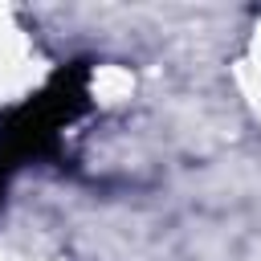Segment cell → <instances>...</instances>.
<instances>
[{
    "instance_id": "6da1fadb",
    "label": "cell",
    "mask_w": 261,
    "mask_h": 261,
    "mask_svg": "<svg viewBox=\"0 0 261 261\" xmlns=\"http://www.w3.org/2000/svg\"><path fill=\"white\" fill-rule=\"evenodd\" d=\"M90 106V61H65L33 98L0 114V200L8 179L37 159H61L65 126Z\"/></svg>"
}]
</instances>
